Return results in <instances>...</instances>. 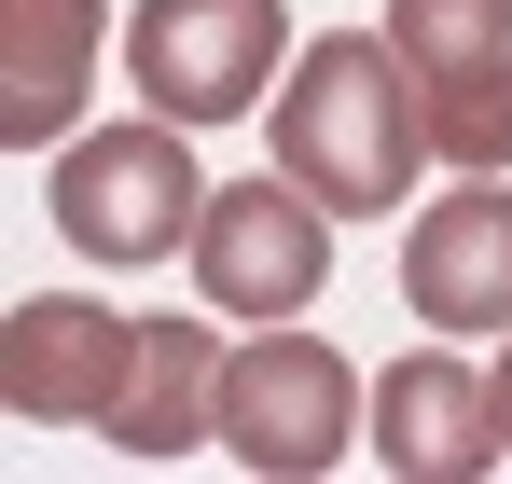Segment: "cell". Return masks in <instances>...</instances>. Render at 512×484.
<instances>
[{"mask_svg":"<svg viewBox=\"0 0 512 484\" xmlns=\"http://www.w3.org/2000/svg\"><path fill=\"white\" fill-rule=\"evenodd\" d=\"M263 153L291 166L333 222H388L416 194V166H443L429 111H416V70H402L388 28H319L291 56V83L263 97Z\"/></svg>","mask_w":512,"mask_h":484,"instance_id":"cell-1","label":"cell"},{"mask_svg":"<svg viewBox=\"0 0 512 484\" xmlns=\"http://www.w3.org/2000/svg\"><path fill=\"white\" fill-rule=\"evenodd\" d=\"M374 443V374L319 346L305 319H263L236 360H222V457L263 484H319Z\"/></svg>","mask_w":512,"mask_h":484,"instance_id":"cell-2","label":"cell"},{"mask_svg":"<svg viewBox=\"0 0 512 484\" xmlns=\"http://www.w3.org/2000/svg\"><path fill=\"white\" fill-rule=\"evenodd\" d=\"M194 125L167 111H139V125H84L70 153H56V236L70 263H180L194 249V208H208V166L180 153Z\"/></svg>","mask_w":512,"mask_h":484,"instance_id":"cell-3","label":"cell"},{"mask_svg":"<svg viewBox=\"0 0 512 484\" xmlns=\"http://www.w3.org/2000/svg\"><path fill=\"white\" fill-rule=\"evenodd\" d=\"M125 83L167 125H236L291 83V0H139L125 14Z\"/></svg>","mask_w":512,"mask_h":484,"instance_id":"cell-4","label":"cell"},{"mask_svg":"<svg viewBox=\"0 0 512 484\" xmlns=\"http://www.w3.org/2000/svg\"><path fill=\"white\" fill-rule=\"evenodd\" d=\"M180 263H194V291H208L222 319H305L319 277H333V208H319L291 166H263V180H208Z\"/></svg>","mask_w":512,"mask_h":484,"instance_id":"cell-5","label":"cell"},{"mask_svg":"<svg viewBox=\"0 0 512 484\" xmlns=\"http://www.w3.org/2000/svg\"><path fill=\"white\" fill-rule=\"evenodd\" d=\"M388 42L416 70L429 153L443 166H512V0H388Z\"/></svg>","mask_w":512,"mask_h":484,"instance_id":"cell-6","label":"cell"},{"mask_svg":"<svg viewBox=\"0 0 512 484\" xmlns=\"http://www.w3.org/2000/svg\"><path fill=\"white\" fill-rule=\"evenodd\" d=\"M402 305L429 332H512V166H457L402 222Z\"/></svg>","mask_w":512,"mask_h":484,"instance_id":"cell-7","label":"cell"},{"mask_svg":"<svg viewBox=\"0 0 512 484\" xmlns=\"http://www.w3.org/2000/svg\"><path fill=\"white\" fill-rule=\"evenodd\" d=\"M374 457H388L402 484H485V471L512 457L499 374H485V360H457V332L416 346V360H388V374H374Z\"/></svg>","mask_w":512,"mask_h":484,"instance_id":"cell-8","label":"cell"},{"mask_svg":"<svg viewBox=\"0 0 512 484\" xmlns=\"http://www.w3.org/2000/svg\"><path fill=\"white\" fill-rule=\"evenodd\" d=\"M125 360H139V319H125V305H97V291H28L14 332H0V402L28 415V429H97L111 388H125Z\"/></svg>","mask_w":512,"mask_h":484,"instance_id":"cell-9","label":"cell"},{"mask_svg":"<svg viewBox=\"0 0 512 484\" xmlns=\"http://www.w3.org/2000/svg\"><path fill=\"white\" fill-rule=\"evenodd\" d=\"M97 56H111V0H0V139L14 153L84 139Z\"/></svg>","mask_w":512,"mask_h":484,"instance_id":"cell-10","label":"cell"},{"mask_svg":"<svg viewBox=\"0 0 512 484\" xmlns=\"http://www.w3.org/2000/svg\"><path fill=\"white\" fill-rule=\"evenodd\" d=\"M222 360L236 346H208V319H139V360H125V388L97 415V443H125V457H194V443H222Z\"/></svg>","mask_w":512,"mask_h":484,"instance_id":"cell-11","label":"cell"},{"mask_svg":"<svg viewBox=\"0 0 512 484\" xmlns=\"http://www.w3.org/2000/svg\"><path fill=\"white\" fill-rule=\"evenodd\" d=\"M485 374H499V429H512V346H499V360H485Z\"/></svg>","mask_w":512,"mask_h":484,"instance_id":"cell-12","label":"cell"}]
</instances>
